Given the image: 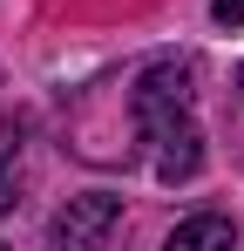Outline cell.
<instances>
[{
    "label": "cell",
    "instance_id": "cell-4",
    "mask_svg": "<svg viewBox=\"0 0 244 251\" xmlns=\"http://www.w3.org/2000/svg\"><path fill=\"white\" fill-rule=\"evenodd\" d=\"M197 163H203V136H197V123L170 129V136L156 143V176H163V183H190V176H197Z\"/></svg>",
    "mask_w": 244,
    "mask_h": 251
},
{
    "label": "cell",
    "instance_id": "cell-5",
    "mask_svg": "<svg viewBox=\"0 0 244 251\" xmlns=\"http://www.w3.org/2000/svg\"><path fill=\"white\" fill-rule=\"evenodd\" d=\"M14 183H21V129L0 123V210H14Z\"/></svg>",
    "mask_w": 244,
    "mask_h": 251
},
{
    "label": "cell",
    "instance_id": "cell-7",
    "mask_svg": "<svg viewBox=\"0 0 244 251\" xmlns=\"http://www.w3.org/2000/svg\"><path fill=\"white\" fill-rule=\"evenodd\" d=\"M238 88H244V68H238Z\"/></svg>",
    "mask_w": 244,
    "mask_h": 251
},
{
    "label": "cell",
    "instance_id": "cell-1",
    "mask_svg": "<svg viewBox=\"0 0 244 251\" xmlns=\"http://www.w3.org/2000/svg\"><path fill=\"white\" fill-rule=\"evenodd\" d=\"M129 116H136V129H143L149 143H163L170 129H183L190 123V68H183V61L143 68V82L129 95Z\"/></svg>",
    "mask_w": 244,
    "mask_h": 251
},
{
    "label": "cell",
    "instance_id": "cell-2",
    "mask_svg": "<svg viewBox=\"0 0 244 251\" xmlns=\"http://www.w3.org/2000/svg\"><path fill=\"white\" fill-rule=\"evenodd\" d=\"M54 245L68 251H88V245H109L122 231V197H102V190H88V197H68V210H54Z\"/></svg>",
    "mask_w": 244,
    "mask_h": 251
},
{
    "label": "cell",
    "instance_id": "cell-3",
    "mask_svg": "<svg viewBox=\"0 0 244 251\" xmlns=\"http://www.w3.org/2000/svg\"><path fill=\"white\" fill-rule=\"evenodd\" d=\"M231 245H238V224L224 210H197L170 231V251H231Z\"/></svg>",
    "mask_w": 244,
    "mask_h": 251
},
{
    "label": "cell",
    "instance_id": "cell-6",
    "mask_svg": "<svg viewBox=\"0 0 244 251\" xmlns=\"http://www.w3.org/2000/svg\"><path fill=\"white\" fill-rule=\"evenodd\" d=\"M210 21L217 27H244V0H210Z\"/></svg>",
    "mask_w": 244,
    "mask_h": 251
}]
</instances>
